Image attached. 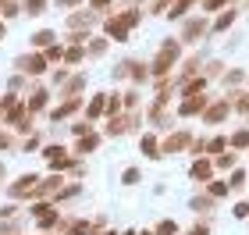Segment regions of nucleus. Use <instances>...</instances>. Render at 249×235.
<instances>
[{
  "instance_id": "ddd939ff",
  "label": "nucleus",
  "mask_w": 249,
  "mask_h": 235,
  "mask_svg": "<svg viewBox=\"0 0 249 235\" xmlns=\"http://www.w3.org/2000/svg\"><path fill=\"white\" fill-rule=\"evenodd\" d=\"M185 143H189V132H178V136H171V139L164 143V150H167V153H178Z\"/></svg>"
},
{
  "instance_id": "20e7f679",
  "label": "nucleus",
  "mask_w": 249,
  "mask_h": 235,
  "mask_svg": "<svg viewBox=\"0 0 249 235\" xmlns=\"http://www.w3.org/2000/svg\"><path fill=\"white\" fill-rule=\"evenodd\" d=\"M36 185H39V175H21L11 185V196H29V193H36Z\"/></svg>"
},
{
  "instance_id": "ea45409f",
  "label": "nucleus",
  "mask_w": 249,
  "mask_h": 235,
  "mask_svg": "<svg viewBox=\"0 0 249 235\" xmlns=\"http://www.w3.org/2000/svg\"><path fill=\"white\" fill-rule=\"evenodd\" d=\"M0 182H4V164H0Z\"/></svg>"
},
{
  "instance_id": "4c0bfd02",
  "label": "nucleus",
  "mask_w": 249,
  "mask_h": 235,
  "mask_svg": "<svg viewBox=\"0 0 249 235\" xmlns=\"http://www.w3.org/2000/svg\"><path fill=\"white\" fill-rule=\"evenodd\" d=\"M4 146H11V139H7V136H0V150H4Z\"/></svg>"
},
{
  "instance_id": "c756f323",
  "label": "nucleus",
  "mask_w": 249,
  "mask_h": 235,
  "mask_svg": "<svg viewBox=\"0 0 249 235\" xmlns=\"http://www.w3.org/2000/svg\"><path fill=\"white\" fill-rule=\"evenodd\" d=\"M235 164V153H217V167H231Z\"/></svg>"
},
{
  "instance_id": "a211bd4d",
  "label": "nucleus",
  "mask_w": 249,
  "mask_h": 235,
  "mask_svg": "<svg viewBox=\"0 0 249 235\" xmlns=\"http://www.w3.org/2000/svg\"><path fill=\"white\" fill-rule=\"evenodd\" d=\"M86 54H89V50H82V47H71V50H64V61L78 64V61H86Z\"/></svg>"
},
{
  "instance_id": "79ce46f5",
  "label": "nucleus",
  "mask_w": 249,
  "mask_h": 235,
  "mask_svg": "<svg viewBox=\"0 0 249 235\" xmlns=\"http://www.w3.org/2000/svg\"><path fill=\"white\" fill-rule=\"evenodd\" d=\"M104 235H114V232H104Z\"/></svg>"
},
{
  "instance_id": "f3484780",
  "label": "nucleus",
  "mask_w": 249,
  "mask_h": 235,
  "mask_svg": "<svg viewBox=\"0 0 249 235\" xmlns=\"http://www.w3.org/2000/svg\"><path fill=\"white\" fill-rule=\"evenodd\" d=\"M25 15H43V11H47V0H25Z\"/></svg>"
},
{
  "instance_id": "412c9836",
  "label": "nucleus",
  "mask_w": 249,
  "mask_h": 235,
  "mask_svg": "<svg viewBox=\"0 0 249 235\" xmlns=\"http://www.w3.org/2000/svg\"><path fill=\"white\" fill-rule=\"evenodd\" d=\"M235 18H239V15H235V11H224V15L217 18V25H213V29H217V32H221V29H228V25H231Z\"/></svg>"
},
{
  "instance_id": "7c9ffc66",
  "label": "nucleus",
  "mask_w": 249,
  "mask_h": 235,
  "mask_svg": "<svg viewBox=\"0 0 249 235\" xmlns=\"http://www.w3.org/2000/svg\"><path fill=\"white\" fill-rule=\"evenodd\" d=\"M61 57H64L61 47H50V50H47V61H61Z\"/></svg>"
},
{
  "instance_id": "f8f14e48",
  "label": "nucleus",
  "mask_w": 249,
  "mask_h": 235,
  "mask_svg": "<svg viewBox=\"0 0 249 235\" xmlns=\"http://www.w3.org/2000/svg\"><path fill=\"white\" fill-rule=\"evenodd\" d=\"M139 146H142V153L150 157V161H160V153H164V150H157V139H153V136H142Z\"/></svg>"
},
{
  "instance_id": "0eeeda50",
  "label": "nucleus",
  "mask_w": 249,
  "mask_h": 235,
  "mask_svg": "<svg viewBox=\"0 0 249 235\" xmlns=\"http://www.w3.org/2000/svg\"><path fill=\"white\" fill-rule=\"evenodd\" d=\"M203 107H207V96H189L178 114H185V118H189V114H196V110H203Z\"/></svg>"
},
{
  "instance_id": "dca6fc26",
  "label": "nucleus",
  "mask_w": 249,
  "mask_h": 235,
  "mask_svg": "<svg viewBox=\"0 0 249 235\" xmlns=\"http://www.w3.org/2000/svg\"><path fill=\"white\" fill-rule=\"evenodd\" d=\"M32 43H36V47H53V32L50 29H39L36 36H32Z\"/></svg>"
},
{
  "instance_id": "6ab92c4d",
  "label": "nucleus",
  "mask_w": 249,
  "mask_h": 235,
  "mask_svg": "<svg viewBox=\"0 0 249 235\" xmlns=\"http://www.w3.org/2000/svg\"><path fill=\"white\" fill-rule=\"evenodd\" d=\"M153 235H178V225L175 221H160V225L153 228Z\"/></svg>"
},
{
  "instance_id": "2f4dec72",
  "label": "nucleus",
  "mask_w": 249,
  "mask_h": 235,
  "mask_svg": "<svg viewBox=\"0 0 249 235\" xmlns=\"http://www.w3.org/2000/svg\"><path fill=\"white\" fill-rule=\"evenodd\" d=\"M242 182H246V175H242V171H235V175L228 178V185H242Z\"/></svg>"
},
{
  "instance_id": "c85d7f7f",
  "label": "nucleus",
  "mask_w": 249,
  "mask_h": 235,
  "mask_svg": "<svg viewBox=\"0 0 249 235\" xmlns=\"http://www.w3.org/2000/svg\"><path fill=\"white\" fill-rule=\"evenodd\" d=\"M192 210H210V196H196L192 199Z\"/></svg>"
},
{
  "instance_id": "473e14b6",
  "label": "nucleus",
  "mask_w": 249,
  "mask_h": 235,
  "mask_svg": "<svg viewBox=\"0 0 249 235\" xmlns=\"http://www.w3.org/2000/svg\"><path fill=\"white\" fill-rule=\"evenodd\" d=\"M235 217H249V203H239V207H235Z\"/></svg>"
},
{
  "instance_id": "f257e3e1",
  "label": "nucleus",
  "mask_w": 249,
  "mask_h": 235,
  "mask_svg": "<svg viewBox=\"0 0 249 235\" xmlns=\"http://www.w3.org/2000/svg\"><path fill=\"white\" fill-rule=\"evenodd\" d=\"M178 61V43L175 39H167L164 47H160V54H157V61H153V68H150V75H164V72H171V64Z\"/></svg>"
},
{
  "instance_id": "f704fd0d",
  "label": "nucleus",
  "mask_w": 249,
  "mask_h": 235,
  "mask_svg": "<svg viewBox=\"0 0 249 235\" xmlns=\"http://www.w3.org/2000/svg\"><path fill=\"white\" fill-rule=\"evenodd\" d=\"M221 4H224V0H207V4H203V7H207V11H217Z\"/></svg>"
},
{
  "instance_id": "a878e982",
  "label": "nucleus",
  "mask_w": 249,
  "mask_h": 235,
  "mask_svg": "<svg viewBox=\"0 0 249 235\" xmlns=\"http://www.w3.org/2000/svg\"><path fill=\"white\" fill-rule=\"evenodd\" d=\"M104 50H107V39H93L89 43V54H93V57H100Z\"/></svg>"
},
{
  "instance_id": "bb28decb",
  "label": "nucleus",
  "mask_w": 249,
  "mask_h": 235,
  "mask_svg": "<svg viewBox=\"0 0 249 235\" xmlns=\"http://www.w3.org/2000/svg\"><path fill=\"white\" fill-rule=\"evenodd\" d=\"M121 110V96L114 93V96H107V114H118Z\"/></svg>"
},
{
  "instance_id": "cd10ccee",
  "label": "nucleus",
  "mask_w": 249,
  "mask_h": 235,
  "mask_svg": "<svg viewBox=\"0 0 249 235\" xmlns=\"http://www.w3.org/2000/svg\"><path fill=\"white\" fill-rule=\"evenodd\" d=\"M36 146H39V136H29L25 143H21V153H32Z\"/></svg>"
},
{
  "instance_id": "5701e85b",
  "label": "nucleus",
  "mask_w": 249,
  "mask_h": 235,
  "mask_svg": "<svg viewBox=\"0 0 249 235\" xmlns=\"http://www.w3.org/2000/svg\"><path fill=\"white\" fill-rule=\"evenodd\" d=\"M228 189H231L228 182H210V189H207V193H210V196H224Z\"/></svg>"
},
{
  "instance_id": "f03ea898",
  "label": "nucleus",
  "mask_w": 249,
  "mask_h": 235,
  "mask_svg": "<svg viewBox=\"0 0 249 235\" xmlns=\"http://www.w3.org/2000/svg\"><path fill=\"white\" fill-rule=\"evenodd\" d=\"M18 72H25V75H43L47 72V54H25V57H18Z\"/></svg>"
},
{
  "instance_id": "423d86ee",
  "label": "nucleus",
  "mask_w": 249,
  "mask_h": 235,
  "mask_svg": "<svg viewBox=\"0 0 249 235\" xmlns=\"http://www.w3.org/2000/svg\"><path fill=\"white\" fill-rule=\"evenodd\" d=\"M189 175L196 178V182H210V175H213V164H210V161H196Z\"/></svg>"
},
{
  "instance_id": "c9c22d12",
  "label": "nucleus",
  "mask_w": 249,
  "mask_h": 235,
  "mask_svg": "<svg viewBox=\"0 0 249 235\" xmlns=\"http://www.w3.org/2000/svg\"><path fill=\"white\" fill-rule=\"evenodd\" d=\"M71 4H82V0H61V7H71Z\"/></svg>"
},
{
  "instance_id": "7ed1b4c3",
  "label": "nucleus",
  "mask_w": 249,
  "mask_h": 235,
  "mask_svg": "<svg viewBox=\"0 0 249 235\" xmlns=\"http://www.w3.org/2000/svg\"><path fill=\"white\" fill-rule=\"evenodd\" d=\"M128 21H124V15L121 18H107V36L110 39H118V43H124V39H128Z\"/></svg>"
},
{
  "instance_id": "1a4fd4ad",
  "label": "nucleus",
  "mask_w": 249,
  "mask_h": 235,
  "mask_svg": "<svg viewBox=\"0 0 249 235\" xmlns=\"http://www.w3.org/2000/svg\"><path fill=\"white\" fill-rule=\"evenodd\" d=\"M75 110H78V96H71V100H68V104H61L57 110H50V118L61 121V118H68V114H75Z\"/></svg>"
},
{
  "instance_id": "4be33fe9",
  "label": "nucleus",
  "mask_w": 249,
  "mask_h": 235,
  "mask_svg": "<svg viewBox=\"0 0 249 235\" xmlns=\"http://www.w3.org/2000/svg\"><path fill=\"white\" fill-rule=\"evenodd\" d=\"M224 143H228L224 136H217V139H210V143H207V150H203V153H221V150H224Z\"/></svg>"
},
{
  "instance_id": "9d476101",
  "label": "nucleus",
  "mask_w": 249,
  "mask_h": 235,
  "mask_svg": "<svg viewBox=\"0 0 249 235\" xmlns=\"http://www.w3.org/2000/svg\"><path fill=\"white\" fill-rule=\"evenodd\" d=\"M207 29V21L203 18H192V21H185V39L192 43V39H199V32Z\"/></svg>"
},
{
  "instance_id": "393cba45",
  "label": "nucleus",
  "mask_w": 249,
  "mask_h": 235,
  "mask_svg": "<svg viewBox=\"0 0 249 235\" xmlns=\"http://www.w3.org/2000/svg\"><path fill=\"white\" fill-rule=\"evenodd\" d=\"M121 182L124 185H135V182H139V167H128V171L121 175Z\"/></svg>"
},
{
  "instance_id": "39448f33",
  "label": "nucleus",
  "mask_w": 249,
  "mask_h": 235,
  "mask_svg": "<svg viewBox=\"0 0 249 235\" xmlns=\"http://www.w3.org/2000/svg\"><path fill=\"white\" fill-rule=\"evenodd\" d=\"M61 232L64 235H93V225H89V221H71V225L61 221Z\"/></svg>"
},
{
  "instance_id": "2eb2a0df",
  "label": "nucleus",
  "mask_w": 249,
  "mask_h": 235,
  "mask_svg": "<svg viewBox=\"0 0 249 235\" xmlns=\"http://www.w3.org/2000/svg\"><path fill=\"white\" fill-rule=\"evenodd\" d=\"M47 96H50L47 89H36V96L29 100V110H43V107H47Z\"/></svg>"
},
{
  "instance_id": "a19ab883",
  "label": "nucleus",
  "mask_w": 249,
  "mask_h": 235,
  "mask_svg": "<svg viewBox=\"0 0 249 235\" xmlns=\"http://www.w3.org/2000/svg\"><path fill=\"white\" fill-rule=\"evenodd\" d=\"M124 235H139V232H124Z\"/></svg>"
},
{
  "instance_id": "58836bf2",
  "label": "nucleus",
  "mask_w": 249,
  "mask_h": 235,
  "mask_svg": "<svg viewBox=\"0 0 249 235\" xmlns=\"http://www.w3.org/2000/svg\"><path fill=\"white\" fill-rule=\"evenodd\" d=\"M0 39H4V18H0Z\"/></svg>"
},
{
  "instance_id": "9b49d317",
  "label": "nucleus",
  "mask_w": 249,
  "mask_h": 235,
  "mask_svg": "<svg viewBox=\"0 0 249 235\" xmlns=\"http://www.w3.org/2000/svg\"><path fill=\"white\" fill-rule=\"evenodd\" d=\"M96 146H100V136H96V132H89V136L78 139V146H75V150H78V153H93Z\"/></svg>"
},
{
  "instance_id": "aec40b11",
  "label": "nucleus",
  "mask_w": 249,
  "mask_h": 235,
  "mask_svg": "<svg viewBox=\"0 0 249 235\" xmlns=\"http://www.w3.org/2000/svg\"><path fill=\"white\" fill-rule=\"evenodd\" d=\"M18 11H21V7L15 4V0H4V4H0V18H15Z\"/></svg>"
},
{
  "instance_id": "6e6552de",
  "label": "nucleus",
  "mask_w": 249,
  "mask_h": 235,
  "mask_svg": "<svg viewBox=\"0 0 249 235\" xmlns=\"http://www.w3.org/2000/svg\"><path fill=\"white\" fill-rule=\"evenodd\" d=\"M104 110H107V96H104V93H96V96H93V104H89V110H86V114H89V121H96L100 114H104Z\"/></svg>"
},
{
  "instance_id": "72a5a7b5",
  "label": "nucleus",
  "mask_w": 249,
  "mask_h": 235,
  "mask_svg": "<svg viewBox=\"0 0 249 235\" xmlns=\"http://www.w3.org/2000/svg\"><path fill=\"white\" fill-rule=\"evenodd\" d=\"M185 235H210V232H207V225H196V228H189Z\"/></svg>"
},
{
  "instance_id": "e433bc0d",
  "label": "nucleus",
  "mask_w": 249,
  "mask_h": 235,
  "mask_svg": "<svg viewBox=\"0 0 249 235\" xmlns=\"http://www.w3.org/2000/svg\"><path fill=\"white\" fill-rule=\"evenodd\" d=\"M110 4V0H93V7H107Z\"/></svg>"
},
{
  "instance_id": "4468645a",
  "label": "nucleus",
  "mask_w": 249,
  "mask_h": 235,
  "mask_svg": "<svg viewBox=\"0 0 249 235\" xmlns=\"http://www.w3.org/2000/svg\"><path fill=\"white\" fill-rule=\"evenodd\" d=\"M68 25H71V29H82V25H93V11H86V15H71V18H68Z\"/></svg>"
},
{
  "instance_id": "b1692460",
  "label": "nucleus",
  "mask_w": 249,
  "mask_h": 235,
  "mask_svg": "<svg viewBox=\"0 0 249 235\" xmlns=\"http://www.w3.org/2000/svg\"><path fill=\"white\" fill-rule=\"evenodd\" d=\"M231 146H249V128L235 132V136H231Z\"/></svg>"
}]
</instances>
